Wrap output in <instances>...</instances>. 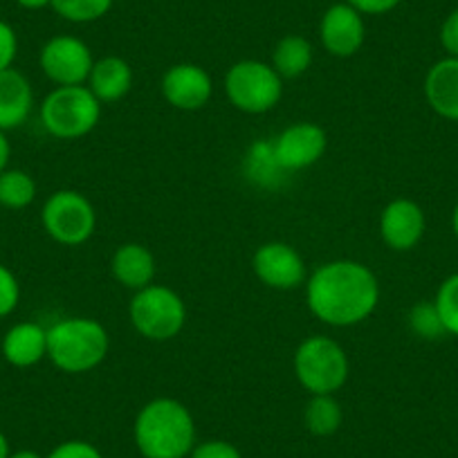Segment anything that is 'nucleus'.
<instances>
[{
    "instance_id": "obj_16",
    "label": "nucleus",
    "mask_w": 458,
    "mask_h": 458,
    "mask_svg": "<svg viewBox=\"0 0 458 458\" xmlns=\"http://www.w3.org/2000/svg\"><path fill=\"white\" fill-rule=\"evenodd\" d=\"M425 99L438 117L458 122V59L445 56L436 61L425 77Z\"/></svg>"
},
{
    "instance_id": "obj_13",
    "label": "nucleus",
    "mask_w": 458,
    "mask_h": 458,
    "mask_svg": "<svg viewBox=\"0 0 458 458\" xmlns=\"http://www.w3.org/2000/svg\"><path fill=\"white\" fill-rule=\"evenodd\" d=\"M162 97L175 110L193 113L209 104L214 95V81L209 72L198 64H175L162 74Z\"/></svg>"
},
{
    "instance_id": "obj_15",
    "label": "nucleus",
    "mask_w": 458,
    "mask_h": 458,
    "mask_svg": "<svg viewBox=\"0 0 458 458\" xmlns=\"http://www.w3.org/2000/svg\"><path fill=\"white\" fill-rule=\"evenodd\" d=\"M3 358L16 369L37 367L47 358V328L37 321H21L14 324L0 344Z\"/></svg>"
},
{
    "instance_id": "obj_19",
    "label": "nucleus",
    "mask_w": 458,
    "mask_h": 458,
    "mask_svg": "<svg viewBox=\"0 0 458 458\" xmlns=\"http://www.w3.org/2000/svg\"><path fill=\"white\" fill-rule=\"evenodd\" d=\"M86 83L101 104H113L124 99L133 88V68L122 56H104L95 61Z\"/></svg>"
},
{
    "instance_id": "obj_28",
    "label": "nucleus",
    "mask_w": 458,
    "mask_h": 458,
    "mask_svg": "<svg viewBox=\"0 0 458 458\" xmlns=\"http://www.w3.org/2000/svg\"><path fill=\"white\" fill-rule=\"evenodd\" d=\"M46 458H104V454L99 452V447L88 440H64V443L56 445Z\"/></svg>"
},
{
    "instance_id": "obj_24",
    "label": "nucleus",
    "mask_w": 458,
    "mask_h": 458,
    "mask_svg": "<svg viewBox=\"0 0 458 458\" xmlns=\"http://www.w3.org/2000/svg\"><path fill=\"white\" fill-rule=\"evenodd\" d=\"M114 0H52V10L68 23H95L113 10Z\"/></svg>"
},
{
    "instance_id": "obj_30",
    "label": "nucleus",
    "mask_w": 458,
    "mask_h": 458,
    "mask_svg": "<svg viewBox=\"0 0 458 458\" xmlns=\"http://www.w3.org/2000/svg\"><path fill=\"white\" fill-rule=\"evenodd\" d=\"M16 55H19V37L10 23L0 21V72L14 65Z\"/></svg>"
},
{
    "instance_id": "obj_26",
    "label": "nucleus",
    "mask_w": 458,
    "mask_h": 458,
    "mask_svg": "<svg viewBox=\"0 0 458 458\" xmlns=\"http://www.w3.org/2000/svg\"><path fill=\"white\" fill-rule=\"evenodd\" d=\"M434 303L436 308H438V315L440 319H443L447 335L458 337V272L449 275L447 279L438 285Z\"/></svg>"
},
{
    "instance_id": "obj_6",
    "label": "nucleus",
    "mask_w": 458,
    "mask_h": 458,
    "mask_svg": "<svg viewBox=\"0 0 458 458\" xmlns=\"http://www.w3.org/2000/svg\"><path fill=\"white\" fill-rule=\"evenodd\" d=\"M129 317L133 328L148 342H171L187 324V306L174 288L151 284L133 294Z\"/></svg>"
},
{
    "instance_id": "obj_27",
    "label": "nucleus",
    "mask_w": 458,
    "mask_h": 458,
    "mask_svg": "<svg viewBox=\"0 0 458 458\" xmlns=\"http://www.w3.org/2000/svg\"><path fill=\"white\" fill-rule=\"evenodd\" d=\"M21 301V284L16 279L14 272L10 270L7 266L0 263V319L19 308Z\"/></svg>"
},
{
    "instance_id": "obj_7",
    "label": "nucleus",
    "mask_w": 458,
    "mask_h": 458,
    "mask_svg": "<svg viewBox=\"0 0 458 458\" xmlns=\"http://www.w3.org/2000/svg\"><path fill=\"white\" fill-rule=\"evenodd\" d=\"M225 95L241 113H270L284 97V79L266 61H236L225 74Z\"/></svg>"
},
{
    "instance_id": "obj_21",
    "label": "nucleus",
    "mask_w": 458,
    "mask_h": 458,
    "mask_svg": "<svg viewBox=\"0 0 458 458\" xmlns=\"http://www.w3.org/2000/svg\"><path fill=\"white\" fill-rule=\"evenodd\" d=\"M344 422L342 404L335 395H310L303 409V425L317 438H328L337 434Z\"/></svg>"
},
{
    "instance_id": "obj_12",
    "label": "nucleus",
    "mask_w": 458,
    "mask_h": 458,
    "mask_svg": "<svg viewBox=\"0 0 458 458\" xmlns=\"http://www.w3.org/2000/svg\"><path fill=\"white\" fill-rule=\"evenodd\" d=\"M319 38L330 56H337V59L355 56L362 50L364 38H367L362 14L355 7H351L346 0L335 3L321 16Z\"/></svg>"
},
{
    "instance_id": "obj_3",
    "label": "nucleus",
    "mask_w": 458,
    "mask_h": 458,
    "mask_svg": "<svg viewBox=\"0 0 458 458\" xmlns=\"http://www.w3.org/2000/svg\"><path fill=\"white\" fill-rule=\"evenodd\" d=\"M108 349V330L90 317H68L47 328V360L70 376L95 371Z\"/></svg>"
},
{
    "instance_id": "obj_31",
    "label": "nucleus",
    "mask_w": 458,
    "mask_h": 458,
    "mask_svg": "<svg viewBox=\"0 0 458 458\" xmlns=\"http://www.w3.org/2000/svg\"><path fill=\"white\" fill-rule=\"evenodd\" d=\"M440 46L447 52V56L458 59V7L449 12V16L440 25Z\"/></svg>"
},
{
    "instance_id": "obj_37",
    "label": "nucleus",
    "mask_w": 458,
    "mask_h": 458,
    "mask_svg": "<svg viewBox=\"0 0 458 458\" xmlns=\"http://www.w3.org/2000/svg\"><path fill=\"white\" fill-rule=\"evenodd\" d=\"M452 232H454V236H456V241H458V202H456V207H454V211H452Z\"/></svg>"
},
{
    "instance_id": "obj_8",
    "label": "nucleus",
    "mask_w": 458,
    "mask_h": 458,
    "mask_svg": "<svg viewBox=\"0 0 458 458\" xmlns=\"http://www.w3.org/2000/svg\"><path fill=\"white\" fill-rule=\"evenodd\" d=\"M41 223L52 241L65 248H77L95 234L97 211L83 193L59 189L43 202Z\"/></svg>"
},
{
    "instance_id": "obj_5",
    "label": "nucleus",
    "mask_w": 458,
    "mask_h": 458,
    "mask_svg": "<svg viewBox=\"0 0 458 458\" xmlns=\"http://www.w3.org/2000/svg\"><path fill=\"white\" fill-rule=\"evenodd\" d=\"M101 101L83 86H56L41 101V124L52 138L79 140L97 129Z\"/></svg>"
},
{
    "instance_id": "obj_35",
    "label": "nucleus",
    "mask_w": 458,
    "mask_h": 458,
    "mask_svg": "<svg viewBox=\"0 0 458 458\" xmlns=\"http://www.w3.org/2000/svg\"><path fill=\"white\" fill-rule=\"evenodd\" d=\"M10 458H46V456H41V454L34 452V449H16V452L10 454Z\"/></svg>"
},
{
    "instance_id": "obj_10",
    "label": "nucleus",
    "mask_w": 458,
    "mask_h": 458,
    "mask_svg": "<svg viewBox=\"0 0 458 458\" xmlns=\"http://www.w3.org/2000/svg\"><path fill=\"white\" fill-rule=\"evenodd\" d=\"M252 270L266 288L290 293L306 285L308 270L301 254L284 241L263 243L252 257Z\"/></svg>"
},
{
    "instance_id": "obj_1",
    "label": "nucleus",
    "mask_w": 458,
    "mask_h": 458,
    "mask_svg": "<svg viewBox=\"0 0 458 458\" xmlns=\"http://www.w3.org/2000/svg\"><path fill=\"white\" fill-rule=\"evenodd\" d=\"M308 310L326 326L362 324L380 303V284L371 267L353 259H337L317 267L306 279Z\"/></svg>"
},
{
    "instance_id": "obj_22",
    "label": "nucleus",
    "mask_w": 458,
    "mask_h": 458,
    "mask_svg": "<svg viewBox=\"0 0 458 458\" xmlns=\"http://www.w3.org/2000/svg\"><path fill=\"white\" fill-rule=\"evenodd\" d=\"M37 198V182L23 169H5L0 174V207L25 209Z\"/></svg>"
},
{
    "instance_id": "obj_29",
    "label": "nucleus",
    "mask_w": 458,
    "mask_h": 458,
    "mask_svg": "<svg viewBox=\"0 0 458 458\" xmlns=\"http://www.w3.org/2000/svg\"><path fill=\"white\" fill-rule=\"evenodd\" d=\"M189 458H243L241 449L232 445L229 440H205V443H196L191 449Z\"/></svg>"
},
{
    "instance_id": "obj_23",
    "label": "nucleus",
    "mask_w": 458,
    "mask_h": 458,
    "mask_svg": "<svg viewBox=\"0 0 458 458\" xmlns=\"http://www.w3.org/2000/svg\"><path fill=\"white\" fill-rule=\"evenodd\" d=\"M248 175L261 187H275V184L281 182V175L285 174L279 166L275 157V148H272V142H257L252 144L248 153Z\"/></svg>"
},
{
    "instance_id": "obj_25",
    "label": "nucleus",
    "mask_w": 458,
    "mask_h": 458,
    "mask_svg": "<svg viewBox=\"0 0 458 458\" xmlns=\"http://www.w3.org/2000/svg\"><path fill=\"white\" fill-rule=\"evenodd\" d=\"M409 328L416 337L427 339V342H436V339H443L447 335L445 330L443 319L438 315V308L434 301H418L416 306L409 310Z\"/></svg>"
},
{
    "instance_id": "obj_4",
    "label": "nucleus",
    "mask_w": 458,
    "mask_h": 458,
    "mask_svg": "<svg viewBox=\"0 0 458 458\" xmlns=\"http://www.w3.org/2000/svg\"><path fill=\"white\" fill-rule=\"evenodd\" d=\"M294 377L310 395H335L351 373L349 355L339 342L326 335H310L294 351Z\"/></svg>"
},
{
    "instance_id": "obj_34",
    "label": "nucleus",
    "mask_w": 458,
    "mask_h": 458,
    "mask_svg": "<svg viewBox=\"0 0 458 458\" xmlns=\"http://www.w3.org/2000/svg\"><path fill=\"white\" fill-rule=\"evenodd\" d=\"M16 5L23 7V10H46V7L52 5V0H14Z\"/></svg>"
},
{
    "instance_id": "obj_18",
    "label": "nucleus",
    "mask_w": 458,
    "mask_h": 458,
    "mask_svg": "<svg viewBox=\"0 0 458 458\" xmlns=\"http://www.w3.org/2000/svg\"><path fill=\"white\" fill-rule=\"evenodd\" d=\"M110 272H113V279L117 284L138 293V290L147 288L156 281L157 263L147 245L124 243L113 252Z\"/></svg>"
},
{
    "instance_id": "obj_2",
    "label": "nucleus",
    "mask_w": 458,
    "mask_h": 458,
    "mask_svg": "<svg viewBox=\"0 0 458 458\" xmlns=\"http://www.w3.org/2000/svg\"><path fill=\"white\" fill-rule=\"evenodd\" d=\"M133 440L144 458H189L196 447V420L175 398H153L138 411Z\"/></svg>"
},
{
    "instance_id": "obj_11",
    "label": "nucleus",
    "mask_w": 458,
    "mask_h": 458,
    "mask_svg": "<svg viewBox=\"0 0 458 458\" xmlns=\"http://www.w3.org/2000/svg\"><path fill=\"white\" fill-rule=\"evenodd\" d=\"M326 147H328L326 131L312 122H297V124L288 126L272 142L276 162L285 174L317 165L324 157Z\"/></svg>"
},
{
    "instance_id": "obj_9",
    "label": "nucleus",
    "mask_w": 458,
    "mask_h": 458,
    "mask_svg": "<svg viewBox=\"0 0 458 458\" xmlns=\"http://www.w3.org/2000/svg\"><path fill=\"white\" fill-rule=\"evenodd\" d=\"M38 65L55 86H83L90 77L95 59L86 41L70 34H59L41 47Z\"/></svg>"
},
{
    "instance_id": "obj_17",
    "label": "nucleus",
    "mask_w": 458,
    "mask_h": 458,
    "mask_svg": "<svg viewBox=\"0 0 458 458\" xmlns=\"http://www.w3.org/2000/svg\"><path fill=\"white\" fill-rule=\"evenodd\" d=\"M34 108V88L19 70L0 72V131H14L30 120Z\"/></svg>"
},
{
    "instance_id": "obj_20",
    "label": "nucleus",
    "mask_w": 458,
    "mask_h": 458,
    "mask_svg": "<svg viewBox=\"0 0 458 458\" xmlns=\"http://www.w3.org/2000/svg\"><path fill=\"white\" fill-rule=\"evenodd\" d=\"M315 59L312 43L306 37L290 34L275 46L272 52V68L279 72L281 79H297L308 72Z\"/></svg>"
},
{
    "instance_id": "obj_32",
    "label": "nucleus",
    "mask_w": 458,
    "mask_h": 458,
    "mask_svg": "<svg viewBox=\"0 0 458 458\" xmlns=\"http://www.w3.org/2000/svg\"><path fill=\"white\" fill-rule=\"evenodd\" d=\"M351 7L360 12V14H371V16H382L394 12L395 7L403 3V0H346Z\"/></svg>"
},
{
    "instance_id": "obj_14",
    "label": "nucleus",
    "mask_w": 458,
    "mask_h": 458,
    "mask_svg": "<svg viewBox=\"0 0 458 458\" xmlns=\"http://www.w3.org/2000/svg\"><path fill=\"white\" fill-rule=\"evenodd\" d=\"M427 232V216L416 200L395 198L380 214V236L394 252H409Z\"/></svg>"
},
{
    "instance_id": "obj_36",
    "label": "nucleus",
    "mask_w": 458,
    "mask_h": 458,
    "mask_svg": "<svg viewBox=\"0 0 458 458\" xmlns=\"http://www.w3.org/2000/svg\"><path fill=\"white\" fill-rule=\"evenodd\" d=\"M12 449H10V440H7V436L0 431V458H10Z\"/></svg>"
},
{
    "instance_id": "obj_33",
    "label": "nucleus",
    "mask_w": 458,
    "mask_h": 458,
    "mask_svg": "<svg viewBox=\"0 0 458 458\" xmlns=\"http://www.w3.org/2000/svg\"><path fill=\"white\" fill-rule=\"evenodd\" d=\"M10 157H12V144L7 140L5 131H0V174L5 169H10Z\"/></svg>"
}]
</instances>
